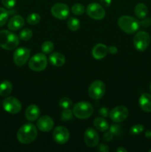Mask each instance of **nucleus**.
<instances>
[{"label": "nucleus", "instance_id": "obj_3", "mask_svg": "<svg viewBox=\"0 0 151 152\" xmlns=\"http://www.w3.org/2000/svg\"><path fill=\"white\" fill-rule=\"evenodd\" d=\"M118 25L120 29L126 34H132L137 32L140 28V22L130 16H122L118 19Z\"/></svg>", "mask_w": 151, "mask_h": 152}, {"label": "nucleus", "instance_id": "obj_1", "mask_svg": "<svg viewBox=\"0 0 151 152\" xmlns=\"http://www.w3.org/2000/svg\"><path fill=\"white\" fill-rule=\"evenodd\" d=\"M38 131L32 123H27L22 126L17 132V139L21 143L29 144L33 142L37 137Z\"/></svg>", "mask_w": 151, "mask_h": 152}, {"label": "nucleus", "instance_id": "obj_32", "mask_svg": "<svg viewBox=\"0 0 151 152\" xmlns=\"http://www.w3.org/2000/svg\"><path fill=\"white\" fill-rule=\"evenodd\" d=\"M73 113V111H71L70 108H66L63 109V111L62 113V121H68L72 119Z\"/></svg>", "mask_w": 151, "mask_h": 152}, {"label": "nucleus", "instance_id": "obj_33", "mask_svg": "<svg viewBox=\"0 0 151 152\" xmlns=\"http://www.w3.org/2000/svg\"><path fill=\"white\" fill-rule=\"evenodd\" d=\"M1 3L7 9H12L16 4V0H1Z\"/></svg>", "mask_w": 151, "mask_h": 152}, {"label": "nucleus", "instance_id": "obj_9", "mask_svg": "<svg viewBox=\"0 0 151 152\" xmlns=\"http://www.w3.org/2000/svg\"><path fill=\"white\" fill-rule=\"evenodd\" d=\"M30 56V49L27 48H19L13 53V61L17 66H23L29 59Z\"/></svg>", "mask_w": 151, "mask_h": 152}, {"label": "nucleus", "instance_id": "obj_5", "mask_svg": "<svg viewBox=\"0 0 151 152\" xmlns=\"http://www.w3.org/2000/svg\"><path fill=\"white\" fill-rule=\"evenodd\" d=\"M29 68L32 71L40 72L44 71L47 65V59L44 53H38L33 56L28 62Z\"/></svg>", "mask_w": 151, "mask_h": 152}, {"label": "nucleus", "instance_id": "obj_24", "mask_svg": "<svg viewBox=\"0 0 151 152\" xmlns=\"http://www.w3.org/2000/svg\"><path fill=\"white\" fill-rule=\"evenodd\" d=\"M68 28L72 31H76L79 29L80 28V22L78 19L75 17H70L68 20Z\"/></svg>", "mask_w": 151, "mask_h": 152}, {"label": "nucleus", "instance_id": "obj_43", "mask_svg": "<svg viewBox=\"0 0 151 152\" xmlns=\"http://www.w3.org/2000/svg\"><path fill=\"white\" fill-rule=\"evenodd\" d=\"M150 91H151V83H150Z\"/></svg>", "mask_w": 151, "mask_h": 152}, {"label": "nucleus", "instance_id": "obj_6", "mask_svg": "<svg viewBox=\"0 0 151 152\" xmlns=\"http://www.w3.org/2000/svg\"><path fill=\"white\" fill-rule=\"evenodd\" d=\"M150 43V37L146 31H139L133 38V45L139 51H144Z\"/></svg>", "mask_w": 151, "mask_h": 152}, {"label": "nucleus", "instance_id": "obj_22", "mask_svg": "<svg viewBox=\"0 0 151 152\" xmlns=\"http://www.w3.org/2000/svg\"><path fill=\"white\" fill-rule=\"evenodd\" d=\"M134 13L136 16L139 19H144L148 13V8L144 3H139L135 6Z\"/></svg>", "mask_w": 151, "mask_h": 152}, {"label": "nucleus", "instance_id": "obj_15", "mask_svg": "<svg viewBox=\"0 0 151 152\" xmlns=\"http://www.w3.org/2000/svg\"><path fill=\"white\" fill-rule=\"evenodd\" d=\"M54 121L49 116H42L37 121V128L43 132H48L53 129Z\"/></svg>", "mask_w": 151, "mask_h": 152}, {"label": "nucleus", "instance_id": "obj_19", "mask_svg": "<svg viewBox=\"0 0 151 152\" xmlns=\"http://www.w3.org/2000/svg\"><path fill=\"white\" fill-rule=\"evenodd\" d=\"M140 108L145 112H151V95L150 94H143L141 95L139 100Z\"/></svg>", "mask_w": 151, "mask_h": 152}, {"label": "nucleus", "instance_id": "obj_21", "mask_svg": "<svg viewBox=\"0 0 151 152\" xmlns=\"http://www.w3.org/2000/svg\"><path fill=\"white\" fill-rule=\"evenodd\" d=\"M95 128L100 132H106L109 129V123L104 117H96L93 121Z\"/></svg>", "mask_w": 151, "mask_h": 152}, {"label": "nucleus", "instance_id": "obj_4", "mask_svg": "<svg viewBox=\"0 0 151 152\" xmlns=\"http://www.w3.org/2000/svg\"><path fill=\"white\" fill-rule=\"evenodd\" d=\"M73 113L76 117L80 120H85L91 117L93 113V107L90 102H79L74 105Z\"/></svg>", "mask_w": 151, "mask_h": 152}, {"label": "nucleus", "instance_id": "obj_44", "mask_svg": "<svg viewBox=\"0 0 151 152\" xmlns=\"http://www.w3.org/2000/svg\"><path fill=\"white\" fill-rule=\"evenodd\" d=\"M150 151V152H151V149H150V151Z\"/></svg>", "mask_w": 151, "mask_h": 152}, {"label": "nucleus", "instance_id": "obj_10", "mask_svg": "<svg viewBox=\"0 0 151 152\" xmlns=\"http://www.w3.org/2000/svg\"><path fill=\"white\" fill-rule=\"evenodd\" d=\"M87 13L90 18L96 20H101L105 16V10L102 5L96 2H92L89 4L87 7Z\"/></svg>", "mask_w": 151, "mask_h": 152}, {"label": "nucleus", "instance_id": "obj_27", "mask_svg": "<svg viewBox=\"0 0 151 152\" xmlns=\"http://www.w3.org/2000/svg\"><path fill=\"white\" fill-rule=\"evenodd\" d=\"M33 37V31L29 28H25L21 31L19 34V39L23 41H28Z\"/></svg>", "mask_w": 151, "mask_h": 152}, {"label": "nucleus", "instance_id": "obj_23", "mask_svg": "<svg viewBox=\"0 0 151 152\" xmlns=\"http://www.w3.org/2000/svg\"><path fill=\"white\" fill-rule=\"evenodd\" d=\"M13 90V86L11 83L7 80H4L0 84V96H7L10 94Z\"/></svg>", "mask_w": 151, "mask_h": 152}, {"label": "nucleus", "instance_id": "obj_37", "mask_svg": "<svg viewBox=\"0 0 151 152\" xmlns=\"http://www.w3.org/2000/svg\"><path fill=\"white\" fill-rule=\"evenodd\" d=\"M113 134L110 131L107 132L106 133H105V134L103 135V140L105 141H107V142L110 141L111 140L113 139Z\"/></svg>", "mask_w": 151, "mask_h": 152}, {"label": "nucleus", "instance_id": "obj_31", "mask_svg": "<svg viewBox=\"0 0 151 152\" xmlns=\"http://www.w3.org/2000/svg\"><path fill=\"white\" fill-rule=\"evenodd\" d=\"M144 129V126H142V125H135V126H132V127L130 128V132L132 135H139L143 132Z\"/></svg>", "mask_w": 151, "mask_h": 152}, {"label": "nucleus", "instance_id": "obj_18", "mask_svg": "<svg viewBox=\"0 0 151 152\" xmlns=\"http://www.w3.org/2000/svg\"><path fill=\"white\" fill-rule=\"evenodd\" d=\"M40 109L36 105H29L25 111V117L30 122H33L36 120L39 117Z\"/></svg>", "mask_w": 151, "mask_h": 152}, {"label": "nucleus", "instance_id": "obj_17", "mask_svg": "<svg viewBox=\"0 0 151 152\" xmlns=\"http://www.w3.org/2000/svg\"><path fill=\"white\" fill-rule=\"evenodd\" d=\"M25 25V19L21 16H13L10 19L7 23V27L10 31H16L22 28Z\"/></svg>", "mask_w": 151, "mask_h": 152}, {"label": "nucleus", "instance_id": "obj_14", "mask_svg": "<svg viewBox=\"0 0 151 152\" xmlns=\"http://www.w3.org/2000/svg\"><path fill=\"white\" fill-rule=\"evenodd\" d=\"M84 140L87 146L90 148L97 146L99 142V137L97 132L93 128L86 129L84 134Z\"/></svg>", "mask_w": 151, "mask_h": 152}, {"label": "nucleus", "instance_id": "obj_8", "mask_svg": "<svg viewBox=\"0 0 151 152\" xmlns=\"http://www.w3.org/2000/svg\"><path fill=\"white\" fill-rule=\"evenodd\" d=\"M3 108L7 113L11 114H18L22 110V103L16 97L9 96L4 99L2 102Z\"/></svg>", "mask_w": 151, "mask_h": 152}, {"label": "nucleus", "instance_id": "obj_34", "mask_svg": "<svg viewBox=\"0 0 151 152\" xmlns=\"http://www.w3.org/2000/svg\"><path fill=\"white\" fill-rule=\"evenodd\" d=\"M109 131L113 134V136H117L121 132V127L117 124L112 125L110 127H109Z\"/></svg>", "mask_w": 151, "mask_h": 152}, {"label": "nucleus", "instance_id": "obj_40", "mask_svg": "<svg viewBox=\"0 0 151 152\" xmlns=\"http://www.w3.org/2000/svg\"><path fill=\"white\" fill-rule=\"evenodd\" d=\"M101 3L105 7H109L112 3V0H101Z\"/></svg>", "mask_w": 151, "mask_h": 152}, {"label": "nucleus", "instance_id": "obj_38", "mask_svg": "<svg viewBox=\"0 0 151 152\" xmlns=\"http://www.w3.org/2000/svg\"><path fill=\"white\" fill-rule=\"evenodd\" d=\"M150 25H151V19H150V18H146V19H144V20L141 21L140 22V25L144 27V28H147V27L150 26Z\"/></svg>", "mask_w": 151, "mask_h": 152}, {"label": "nucleus", "instance_id": "obj_28", "mask_svg": "<svg viewBox=\"0 0 151 152\" xmlns=\"http://www.w3.org/2000/svg\"><path fill=\"white\" fill-rule=\"evenodd\" d=\"M41 51L44 53V54H48L50 53L54 49V45L52 42L50 41H46L41 45Z\"/></svg>", "mask_w": 151, "mask_h": 152}, {"label": "nucleus", "instance_id": "obj_26", "mask_svg": "<svg viewBox=\"0 0 151 152\" xmlns=\"http://www.w3.org/2000/svg\"><path fill=\"white\" fill-rule=\"evenodd\" d=\"M71 10H72L73 13L76 16H81L85 11V8H84V5L79 3H76L71 7Z\"/></svg>", "mask_w": 151, "mask_h": 152}, {"label": "nucleus", "instance_id": "obj_36", "mask_svg": "<svg viewBox=\"0 0 151 152\" xmlns=\"http://www.w3.org/2000/svg\"><path fill=\"white\" fill-rule=\"evenodd\" d=\"M97 150L98 151H101V152H108L110 151V148L107 145L102 143V144H99V145H98Z\"/></svg>", "mask_w": 151, "mask_h": 152}, {"label": "nucleus", "instance_id": "obj_12", "mask_svg": "<svg viewBox=\"0 0 151 152\" xmlns=\"http://www.w3.org/2000/svg\"><path fill=\"white\" fill-rule=\"evenodd\" d=\"M51 13L55 18L59 19H67L69 16V7L65 3H56L51 7Z\"/></svg>", "mask_w": 151, "mask_h": 152}, {"label": "nucleus", "instance_id": "obj_2", "mask_svg": "<svg viewBox=\"0 0 151 152\" xmlns=\"http://www.w3.org/2000/svg\"><path fill=\"white\" fill-rule=\"evenodd\" d=\"M19 44L17 35L7 30L0 31V47L4 50H11L16 48Z\"/></svg>", "mask_w": 151, "mask_h": 152}, {"label": "nucleus", "instance_id": "obj_25", "mask_svg": "<svg viewBox=\"0 0 151 152\" xmlns=\"http://www.w3.org/2000/svg\"><path fill=\"white\" fill-rule=\"evenodd\" d=\"M41 20V16L38 13H30V15H28V16L27 17V22L30 25H36Z\"/></svg>", "mask_w": 151, "mask_h": 152}, {"label": "nucleus", "instance_id": "obj_30", "mask_svg": "<svg viewBox=\"0 0 151 152\" xmlns=\"http://www.w3.org/2000/svg\"><path fill=\"white\" fill-rule=\"evenodd\" d=\"M73 105V102L70 98L63 97L59 100V105L62 109L70 108Z\"/></svg>", "mask_w": 151, "mask_h": 152}, {"label": "nucleus", "instance_id": "obj_41", "mask_svg": "<svg viewBox=\"0 0 151 152\" xmlns=\"http://www.w3.org/2000/svg\"><path fill=\"white\" fill-rule=\"evenodd\" d=\"M116 151L117 152H127V149L124 148H123V147H119L118 148H117L116 149Z\"/></svg>", "mask_w": 151, "mask_h": 152}, {"label": "nucleus", "instance_id": "obj_20", "mask_svg": "<svg viewBox=\"0 0 151 152\" xmlns=\"http://www.w3.org/2000/svg\"><path fill=\"white\" fill-rule=\"evenodd\" d=\"M50 62L56 67H62L65 63V57L63 54L59 52H54L49 56Z\"/></svg>", "mask_w": 151, "mask_h": 152}, {"label": "nucleus", "instance_id": "obj_11", "mask_svg": "<svg viewBox=\"0 0 151 152\" xmlns=\"http://www.w3.org/2000/svg\"><path fill=\"white\" fill-rule=\"evenodd\" d=\"M129 115V111L125 106L119 105L115 107L110 111L109 117L114 123H121L124 121Z\"/></svg>", "mask_w": 151, "mask_h": 152}, {"label": "nucleus", "instance_id": "obj_35", "mask_svg": "<svg viewBox=\"0 0 151 152\" xmlns=\"http://www.w3.org/2000/svg\"><path fill=\"white\" fill-rule=\"evenodd\" d=\"M99 114H100V115L103 117H108V116H109V114H110L108 108H105V107H102V108H101L100 109H99Z\"/></svg>", "mask_w": 151, "mask_h": 152}, {"label": "nucleus", "instance_id": "obj_39", "mask_svg": "<svg viewBox=\"0 0 151 152\" xmlns=\"http://www.w3.org/2000/svg\"><path fill=\"white\" fill-rule=\"evenodd\" d=\"M108 52L112 53V54H115V53H116L117 52H118V49H117V48L115 47V46L111 45L108 48Z\"/></svg>", "mask_w": 151, "mask_h": 152}, {"label": "nucleus", "instance_id": "obj_29", "mask_svg": "<svg viewBox=\"0 0 151 152\" xmlns=\"http://www.w3.org/2000/svg\"><path fill=\"white\" fill-rule=\"evenodd\" d=\"M9 12L3 7H0V27L3 26L8 20Z\"/></svg>", "mask_w": 151, "mask_h": 152}, {"label": "nucleus", "instance_id": "obj_7", "mask_svg": "<svg viewBox=\"0 0 151 152\" xmlns=\"http://www.w3.org/2000/svg\"><path fill=\"white\" fill-rule=\"evenodd\" d=\"M106 88L105 83L101 80H96L90 85L88 88V94L93 99H100L105 94Z\"/></svg>", "mask_w": 151, "mask_h": 152}, {"label": "nucleus", "instance_id": "obj_42", "mask_svg": "<svg viewBox=\"0 0 151 152\" xmlns=\"http://www.w3.org/2000/svg\"><path fill=\"white\" fill-rule=\"evenodd\" d=\"M145 137L147 138H151V131L147 130L146 132H145Z\"/></svg>", "mask_w": 151, "mask_h": 152}, {"label": "nucleus", "instance_id": "obj_16", "mask_svg": "<svg viewBox=\"0 0 151 152\" xmlns=\"http://www.w3.org/2000/svg\"><path fill=\"white\" fill-rule=\"evenodd\" d=\"M108 53V48L105 45L99 43L93 47L92 50V55L96 59H102L106 56Z\"/></svg>", "mask_w": 151, "mask_h": 152}, {"label": "nucleus", "instance_id": "obj_13", "mask_svg": "<svg viewBox=\"0 0 151 152\" xmlns=\"http://www.w3.org/2000/svg\"><path fill=\"white\" fill-rule=\"evenodd\" d=\"M53 138L59 144H65L69 140L70 132L65 126H57L53 132Z\"/></svg>", "mask_w": 151, "mask_h": 152}]
</instances>
